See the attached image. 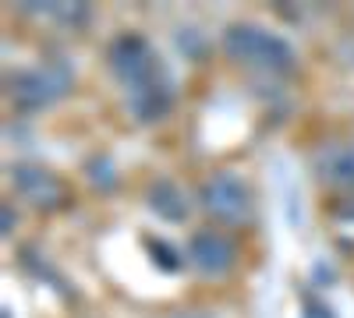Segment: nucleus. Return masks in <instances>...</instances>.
Segmentation results:
<instances>
[{
	"label": "nucleus",
	"mask_w": 354,
	"mask_h": 318,
	"mask_svg": "<svg viewBox=\"0 0 354 318\" xmlns=\"http://www.w3.org/2000/svg\"><path fill=\"white\" fill-rule=\"evenodd\" d=\"M149 209H153L156 216H163L167 223H185L188 212H192L185 191L177 188L174 181H156V184L149 188Z\"/></svg>",
	"instance_id": "8"
},
{
	"label": "nucleus",
	"mask_w": 354,
	"mask_h": 318,
	"mask_svg": "<svg viewBox=\"0 0 354 318\" xmlns=\"http://www.w3.org/2000/svg\"><path fill=\"white\" fill-rule=\"evenodd\" d=\"M149 248H153V255H160L156 262H160L163 269H177V262H174V255H170V248H167L163 241H149Z\"/></svg>",
	"instance_id": "10"
},
{
	"label": "nucleus",
	"mask_w": 354,
	"mask_h": 318,
	"mask_svg": "<svg viewBox=\"0 0 354 318\" xmlns=\"http://www.w3.org/2000/svg\"><path fill=\"white\" fill-rule=\"evenodd\" d=\"M68 89H71V71L64 64H57V61L43 64V68H25V71L11 74V81H8L11 103L25 113L53 106Z\"/></svg>",
	"instance_id": "3"
},
{
	"label": "nucleus",
	"mask_w": 354,
	"mask_h": 318,
	"mask_svg": "<svg viewBox=\"0 0 354 318\" xmlns=\"http://www.w3.org/2000/svg\"><path fill=\"white\" fill-rule=\"evenodd\" d=\"M88 181H93L96 188H103V191H110L117 184V177H113V170H110L106 159H93V163H88Z\"/></svg>",
	"instance_id": "9"
},
{
	"label": "nucleus",
	"mask_w": 354,
	"mask_h": 318,
	"mask_svg": "<svg viewBox=\"0 0 354 318\" xmlns=\"http://www.w3.org/2000/svg\"><path fill=\"white\" fill-rule=\"evenodd\" d=\"M223 53L241 68H259V71H273V74H287L298 64L294 46L287 39L266 32L259 25H248V21L230 25L223 32Z\"/></svg>",
	"instance_id": "2"
},
{
	"label": "nucleus",
	"mask_w": 354,
	"mask_h": 318,
	"mask_svg": "<svg viewBox=\"0 0 354 318\" xmlns=\"http://www.w3.org/2000/svg\"><path fill=\"white\" fill-rule=\"evenodd\" d=\"M198 206L209 212L216 223L241 226L252 219V191L248 184L230 170H220L213 177H205L198 188Z\"/></svg>",
	"instance_id": "4"
},
{
	"label": "nucleus",
	"mask_w": 354,
	"mask_h": 318,
	"mask_svg": "<svg viewBox=\"0 0 354 318\" xmlns=\"http://www.w3.org/2000/svg\"><path fill=\"white\" fill-rule=\"evenodd\" d=\"M312 166H315L322 184L354 188V141H326L312 156Z\"/></svg>",
	"instance_id": "7"
},
{
	"label": "nucleus",
	"mask_w": 354,
	"mask_h": 318,
	"mask_svg": "<svg viewBox=\"0 0 354 318\" xmlns=\"http://www.w3.org/2000/svg\"><path fill=\"white\" fill-rule=\"evenodd\" d=\"M4 234H11V206H4Z\"/></svg>",
	"instance_id": "11"
},
{
	"label": "nucleus",
	"mask_w": 354,
	"mask_h": 318,
	"mask_svg": "<svg viewBox=\"0 0 354 318\" xmlns=\"http://www.w3.org/2000/svg\"><path fill=\"white\" fill-rule=\"evenodd\" d=\"M234 262H238V248H234V241L227 234H220V230H198V234H192L188 266L195 272L209 276V279H220L234 269Z\"/></svg>",
	"instance_id": "5"
},
{
	"label": "nucleus",
	"mask_w": 354,
	"mask_h": 318,
	"mask_svg": "<svg viewBox=\"0 0 354 318\" xmlns=\"http://www.w3.org/2000/svg\"><path fill=\"white\" fill-rule=\"evenodd\" d=\"M106 61H110L113 78L124 85L128 110L135 113V121L153 124V121L167 117L174 92H170V81H167V74L160 68V57L149 46V39L138 36V32L117 36L110 43Z\"/></svg>",
	"instance_id": "1"
},
{
	"label": "nucleus",
	"mask_w": 354,
	"mask_h": 318,
	"mask_svg": "<svg viewBox=\"0 0 354 318\" xmlns=\"http://www.w3.org/2000/svg\"><path fill=\"white\" fill-rule=\"evenodd\" d=\"M11 184H15V191L25 201H32L36 209H57V206H64V184L46 166L15 163L11 166Z\"/></svg>",
	"instance_id": "6"
}]
</instances>
